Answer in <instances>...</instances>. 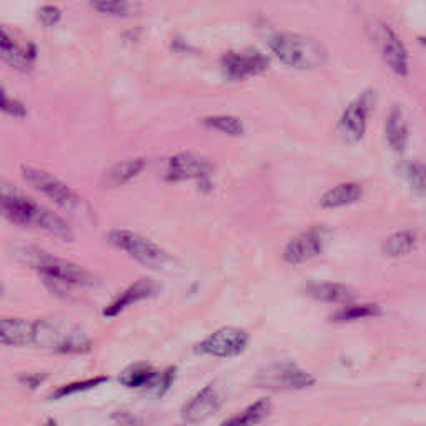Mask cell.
I'll return each mask as SVG.
<instances>
[{
  "instance_id": "cell-29",
  "label": "cell",
  "mask_w": 426,
  "mask_h": 426,
  "mask_svg": "<svg viewBox=\"0 0 426 426\" xmlns=\"http://www.w3.org/2000/svg\"><path fill=\"white\" fill-rule=\"evenodd\" d=\"M106 381H109V377H95V378H88V380H84V381L69 383V385L58 386V388L55 390L52 395H50V400H62V398H65V396L95 388V386H99L102 385V383H106Z\"/></svg>"
},
{
  "instance_id": "cell-9",
  "label": "cell",
  "mask_w": 426,
  "mask_h": 426,
  "mask_svg": "<svg viewBox=\"0 0 426 426\" xmlns=\"http://www.w3.org/2000/svg\"><path fill=\"white\" fill-rule=\"evenodd\" d=\"M257 385L260 388L270 390H305L315 385L317 378L293 363L271 365L257 374Z\"/></svg>"
},
{
  "instance_id": "cell-24",
  "label": "cell",
  "mask_w": 426,
  "mask_h": 426,
  "mask_svg": "<svg viewBox=\"0 0 426 426\" xmlns=\"http://www.w3.org/2000/svg\"><path fill=\"white\" fill-rule=\"evenodd\" d=\"M88 6L102 15L125 19L140 12V6L135 0H87Z\"/></svg>"
},
{
  "instance_id": "cell-16",
  "label": "cell",
  "mask_w": 426,
  "mask_h": 426,
  "mask_svg": "<svg viewBox=\"0 0 426 426\" xmlns=\"http://www.w3.org/2000/svg\"><path fill=\"white\" fill-rule=\"evenodd\" d=\"M220 408V395L216 393L215 386L208 385L205 388L198 391L189 403L183 407L182 416L183 421L189 425H198L203 423L207 418H210L212 415H215V411Z\"/></svg>"
},
{
  "instance_id": "cell-25",
  "label": "cell",
  "mask_w": 426,
  "mask_h": 426,
  "mask_svg": "<svg viewBox=\"0 0 426 426\" xmlns=\"http://www.w3.org/2000/svg\"><path fill=\"white\" fill-rule=\"evenodd\" d=\"M415 232H411V230H402V232H396L391 237L386 238L385 245H383V251H385L388 257H403V255L410 253V251L415 248Z\"/></svg>"
},
{
  "instance_id": "cell-11",
  "label": "cell",
  "mask_w": 426,
  "mask_h": 426,
  "mask_svg": "<svg viewBox=\"0 0 426 426\" xmlns=\"http://www.w3.org/2000/svg\"><path fill=\"white\" fill-rule=\"evenodd\" d=\"M37 45L0 25V61L19 72H29L37 62Z\"/></svg>"
},
{
  "instance_id": "cell-19",
  "label": "cell",
  "mask_w": 426,
  "mask_h": 426,
  "mask_svg": "<svg viewBox=\"0 0 426 426\" xmlns=\"http://www.w3.org/2000/svg\"><path fill=\"white\" fill-rule=\"evenodd\" d=\"M145 165H147V161H145V159H140V157L118 161V164L105 170L104 177H102V185L106 187V189H117V187L125 185V183L132 182L143 172Z\"/></svg>"
},
{
  "instance_id": "cell-35",
  "label": "cell",
  "mask_w": 426,
  "mask_h": 426,
  "mask_svg": "<svg viewBox=\"0 0 426 426\" xmlns=\"http://www.w3.org/2000/svg\"><path fill=\"white\" fill-rule=\"evenodd\" d=\"M3 292H6V290H3V285H2V283H0V297H2V295H3Z\"/></svg>"
},
{
  "instance_id": "cell-4",
  "label": "cell",
  "mask_w": 426,
  "mask_h": 426,
  "mask_svg": "<svg viewBox=\"0 0 426 426\" xmlns=\"http://www.w3.org/2000/svg\"><path fill=\"white\" fill-rule=\"evenodd\" d=\"M275 57L292 69L312 70L328 61V50L317 38L305 33H276L270 40Z\"/></svg>"
},
{
  "instance_id": "cell-6",
  "label": "cell",
  "mask_w": 426,
  "mask_h": 426,
  "mask_svg": "<svg viewBox=\"0 0 426 426\" xmlns=\"http://www.w3.org/2000/svg\"><path fill=\"white\" fill-rule=\"evenodd\" d=\"M20 177L32 190L44 195L57 207L65 208V210H77L82 205L80 195L54 173L32 167V165H20Z\"/></svg>"
},
{
  "instance_id": "cell-1",
  "label": "cell",
  "mask_w": 426,
  "mask_h": 426,
  "mask_svg": "<svg viewBox=\"0 0 426 426\" xmlns=\"http://www.w3.org/2000/svg\"><path fill=\"white\" fill-rule=\"evenodd\" d=\"M0 219L17 227L40 230L65 242L74 238L70 225L61 215L8 183H0Z\"/></svg>"
},
{
  "instance_id": "cell-10",
  "label": "cell",
  "mask_w": 426,
  "mask_h": 426,
  "mask_svg": "<svg viewBox=\"0 0 426 426\" xmlns=\"http://www.w3.org/2000/svg\"><path fill=\"white\" fill-rule=\"evenodd\" d=\"M213 165L210 160L195 152H182L173 155L168 161L167 178L168 182H185V180H197L200 185H205L212 180Z\"/></svg>"
},
{
  "instance_id": "cell-36",
  "label": "cell",
  "mask_w": 426,
  "mask_h": 426,
  "mask_svg": "<svg viewBox=\"0 0 426 426\" xmlns=\"http://www.w3.org/2000/svg\"><path fill=\"white\" fill-rule=\"evenodd\" d=\"M421 42H423V44L426 45V37H423V38H421Z\"/></svg>"
},
{
  "instance_id": "cell-30",
  "label": "cell",
  "mask_w": 426,
  "mask_h": 426,
  "mask_svg": "<svg viewBox=\"0 0 426 426\" xmlns=\"http://www.w3.org/2000/svg\"><path fill=\"white\" fill-rule=\"evenodd\" d=\"M0 112L12 118H25L29 110L22 100L8 95L3 85L0 84Z\"/></svg>"
},
{
  "instance_id": "cell-21",
  "label": "cell",
  "mask_w": 426,
  "mask_h": 426,
  "mask_svg": "<svg viewBox=\"0 0 426 426\" xmlns=\"http://www.w3.org/2000/svg\"><path fill=\"white\" fill-rule=\"evenodd\" d=\"M385 135L391 150H395L396 153L404 152L410 132H408V123L403 117V110L400 109L398 105H395L393 109L390 110L385 125Z\"/></svg>"
},
{
  "instance_id": "cell-31",
  "label": "cell",
  "mask_w": 426,
  "mask_h": 426,
  "mask_svg": "<svg viewBox=\"0 0 426 426\" xmlns=\"http://www.w3.org/2000/svg\"><path fill=\"white\" fill-rule=\"evenodd\" d=\"M36 20L42 27H54L62 20V10L54 3H45L37 8Z\"/></svg>"
},
{
  "instance_id": "cell-12",
  "label": "cell",
  "mask_w": 426,
  "mask_h": 426,
  "mask_svg": "<svg viewBox=\"0 0 426 426\" xmlns=\"http://www.w3.org/2000/svg\"><path fill=\"white\" fill-rule=\"evenodd\" d=\"M250 336L245 330L237 326H225L213 331L208 338L198 345L197 350L203 355L215 358H232L244 353L248 347Z\"/></svg>"
},
{
  "instance_id": "cell-20",
  "label": "cell",
  "mask_w": 426,
  "mask_h": 426,
  "mask_svg": "<svg viewBox=\"0 0 426 426\" xmlns=\"http://www.w3.org/2000/svg\"><path fill=\"white\" fill-rule=\"evenodd\" d=\"M160 373L147 363L130 365L120 373V383L132 390H155Z\"/></svg>"
},
{
  "instance_id": "cell-15",
  "label": "cell",
  "mask_w": 426,
  "mask_h": 426,
  "mask_svg": "<svg viewBox=\"0 0 426 426\" xmlns=\"http://www.w3.org/2000/svg\"><path fill=\"white\" fill-rule=\"evenodd\" d=\"M159 283L152 278H140L135 283H132L129 288H125L110 305L105 306V310L102 312L105 318H115L118 317L123 310H127L129 306L139 303V301L147 300V298L155 297L159 293Z\"/></svg>"
},
{
  "instance_id": "cell-27",
  "label": "cell",
  "mask_w": 426,
  "mask_h": 426,
  "mask_svg": "<svg viewBox=\"0 0 426 426\" xmlns=\"http://www.w3.org/2000/svg\"><path fill=\"white\" fill-rule=\"evenodd\" d=\"M398 170L415 194H420V195L425 194L426 191V165L416 164V161H403V164L398 165Z\"/></svg>"
},
{
  "instance_id": "cell-28",
  "label": "cell",
  "mask_w": 426,
  "mask_h": 426,
  "mask_svg": "<svg viewBox=\"0 0 426 426\" xmlns=\"http://www.w3.org/2000/svg\"><path fill=\"white\" fill-rule=\"evenodd\" d=\"M381 313L380 306L373 305V303H366V305H348L345 306L343 310H340L338 313L333 315L335 322H355V320L361 318H372L378 317Z\"/></svg>"
},
{
  "instance_id": "cell-14",
  "label": "cell",
  "mask_w": 426,
  "mask_h": 426,
  "mask_svg": "<svg viewBox=\"0 0 426 426\" xmlns=\"http://www.w3.org/2000/svg\"><path fill=\"white\" fill-rule=\"evenodd\" d=\"M220 63L223 75L235 82L263 74L270 65L265 55L257 52H227Z\"/></svg>"
},
{
  "instance_id": "cell-2",
  "label": "cell",
  "mask_w": 426,
  "mask_h": 426,
  "mask_svg": "<svg viewBox=\"0 0 426 426\" xmlns=\"http://www.w3.org/2000/svg\"><path fill=\"white\" fill-rule=\"evenodd\" d=\"M15 257L31 267L42 276L44 283L55 293L67 292V288L93 287L97 283L95 275L87 268L77 265L70 260L55 257L36 246H20L15 251Z\"/></svg>"
},
{
  "instance_id": "cell-3",
  "label": "cell",
  "mask_w": 426,
  "mask_h": 426,
  "mask_svg": "<svg viewBox=\"0 0 426 426\" xmlns=\"http://www.w3.org/2000/svg\"><path fill=\"white\" fill-rule=\"evenodd\" d=\"M33 345L62 355H82L92 348L90 338L69 318H42L33 322Z\"/></svg>"
},
{
  "instance_id": "cell-8",
  "label": "cell",
  "mask_w": 426,
  "mask_h": 426,
  "mask_svg": "<svg viewBox=\"0 0 426 426\" xmlns=\"http://www.w3.org/2000/svg\"><path fill=\"white\" fill-rule=\"evenodd\" d=\"M368 32L374 44L380 49L386 65L398 77H407L408 70H410V67H408V52L395 31H391L383 20L373 19L368 22Z\"/></svg>"
},
{
  "instance_id": "cell-7",
  "label": "cell",
  "mask_w": 426,
  "mask_h": 426,
  "mask_svg": "<svg viewBox=\"0 0 426 426\" xmlns=\"http://www.w3.org/2000/svg\"><path fill=\"white\" fill-rule=\"evenodd\" d=\"M374 102H377V92L366 90L347 106L336 125V134L345 143H358L365 137L366 123H368Z\"/></svg>"
},
{
  "instance_id": "cell-5",
  "label": "cell",
  "mask_w": 426,
  "mask_h": 426,
  "mask_svg": "<svg viewBox=\"0 0 426 426\" xmlns=\"http://www.w3.org/2000/svg\"><path fill=\"white\" fill-rule=\"evenodd\" d=\"M106 240H109V244L113 245L115 248L125 251L130 258H134L140 265L153 268V270L165 268L172 262L170 255L164 248H160L159 245L153 244L147 237L140 235L137 232H132V230H110L109 235H106Z\"/></svg>"
},
{
  "instance_id": "cell-23",
  "label": "cell",
  "mask_w": 426,
  "mask_h": 426,
  "mask_svg": "<svg viewBox=\"0 0 426 426\" xmlns=\"http://www.w3.org/2000/svg\"><path fill=\"white\" fill-rule=\"evenodd\" d=\"M271 411V402L268 398L257 400L255 403H251L248 408L242 410L238 415L232 416L227 421H223L221 426H257L262 423L263 420L270 415Z\"/></svg>"
},
{
  "instance_id": "cell-34",
  "label": "cell",
  "mask_w": 426,
  "mask_h": 426,
  "mask_svg": "<svg viewBox=\"0 0 426 426\" xmlns=\"http://www.w3.org/2000/svg\"><path fill=\"white\" fill-rule=\"evenodd\" d=\"M45 426H57V421H55V420H49V421H47V425H45Z\"/></svg>"
},
{
  "instance_id": "cell-22",
  "label": "cell",
  "mask_w": 426,
  "mask_h": 426,
  "mask_svg": "<svg viewBox=\"0 0 426 426\" xmlns=\"http://www.w3.org/2000/svg\"><path fill=\"white\" fill-rule=\"evenodd\" d=\"M361 197H363V187L356 182H347L323 194L320 205L323 208H340L356 203Z\"/></svg>"
},
{
  "instance_id": "cell-17",
  "label": "cell",
  "mask_w": 426,
  "mask_h": 426,
  "mask_svg": "<svg viewBox=\"0 0 426 426\" xmlns=\"http://www.w3.org/2000/svg\"><path fill=\"white\" fill-rule=\"evenodd\" d=\"M0 345L31 347L33 345V322L25 318H0Z\"/></svg>"
},
{
  "instance_id": "cell-26",
  "label": "cell",
  "mask_w": 426,
  "mask_h": 426,
  "mask_svg": "<svg viewBox=\"0 0 426 426\" xmlns=\"http://www.w3.org/2000/svg\"><path fill=\"white\" fill-rule=\"evenodd\" d=\"M202 123L208 129L221 132L230 137H240L244 134V123L233 115H212V117L203 118Z\"/></svg>"
},
{
  "instance_id": "cell-18",
  "label": "cell",
  "mask_w": 426,
  "mask_h": 426,
  "mask_svg": "<svg viewBox=\"0 0 426 426\" xmlns=\"http://www.w3.org/2000/svg\"><path fill=\"white\" fill-rule=\"evenodd\" d=\"M306 293L315 300L325 303H352L355 301L356 292L348 285L336 282H310L306 285Z\"/></svg>"
},
{
  "instance_id": "cell-32",
  "label": "cell",
  "mask_w": 426,
  "mask_h": 426,
  "mask_svg": "<svg viewBox=\"0 0 426 426\" xmlns=\"http://www.w3.org/2000/svg\"><path fill=\"white\" fill-rule=\"evenodd\" d=\"M175 366H170L168 370H165L164 373H160V378H159V383H157L155 386V391L157 395L161 396L164 393H167V391L170 390V386H172L173 380H175Z\"/></svg>"
},
{
  "instance_id": "cell-33",
  "label": "cell",
  "mask_w": 426,
  "mask_h": 426,
  "mask_svg": "<svg viewBox=\"0 0 426 426\" xmlns=\"http://www.w3.org/2000/svg\"><path fill=\"white\" fill-rule=\"evenodd\" d=\"M44 380H45V374H37V373L24 374V377H20V381L32 390L37 388V386H40V383Z\"/></svg>"
},
{
  "instance_id": "cell-13",
  "label": "cell",
  "mask_w": 426,
  "mask_h": 426,
  "mask_svg": "<svg viewBox=\"0 0 426 426\" xmlns=\"http://www.w3.org/2000/svg\"><path fill=\"white\" fill-rule=\"evenodd\" d=\"M323 245H325V230L322 227L308 228L288 242L282 257L290 265H300L317 258L322 253Z\"/></svg>"
}]
</instances>
